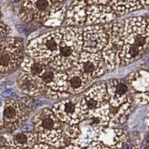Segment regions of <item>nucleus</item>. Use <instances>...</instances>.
<instances>
[{
  "label": "nucleus",
  "mask_w": 149,
  "mask_h": 149,
  "mask_svg": "<svg viewBox=\"0 0 149 149\" xmlns=\"http://www.w3.org/2000/svg\"><path fill=\"white\" fill-rule=\"evenodd\" d=\"M111 31L122 45L121 66L142 57L148 48V20L142 17L120 19L113 23Z\"/></svg>",
  "instance_id": "obj_1"
},
{
  "label": "nucleus",
  "mask_w": 149,
  "mask_h": 149,
  "mask_svg": "<svg viewBox=\"0 0 149 149\" xmlns=\"http://www.w3.org/2000/svg\"><path fill=\"white\" fill-rule=\"evenodd\" d=\"M62 32L58 54L49 66L56 71L65 72L72 68L82 52L83 31L80 28L66 26L62 28Z\"/></svg>",
  "instance_id": "obj_2"
},
{
  "label": "nucleus",
  "mask_w": 149,
  "mask_h": 149,
  "mask_svg": "<svg viewBox=\"0 0 149 149\" xmlns=\"http://www.w3.org/2000/svg\"><path fill=\"white\" fill-rule=\"evenodd\" d=\"M62 35L61 28L44 33L31 40L26 47V56L44 66L49 65L58 55Z\"/></svg>",
  "instance_id": "obj_3"
},
{
  "label": "nucleus",
  "mask_w": 149,
  "mask_h": 149,
  "mask_svg": "<svg viewBox=\"0 0 149 149\" xmlns=\"http://www.w3.org/2000/svg\"><path fill=\"white\" fill-rule=\"evenodd\" d=\"M24 58L23 45L17 38L0 42V74L8 72L20 65Z\"/></svg>",
  "instance_id": "obj_4"
},
{
  "label": "nucleus",
  "mask_w": 149,
  "mask_h": 149,
  "mask_svg": "<svg viewBox=\"0 0 149 149\" xmlns=\"http://www.w3.org/2000/svg\"><path fill=\"white\" fill-rule=\"evenodd\" d=\"M107 103L106 84L104 82L94 84L89 89L78 102L80 112L85 119Z\"/></svg>",
  "instance_id": "obj_5"
},
{
  "label": "nucleus",
  "mask_w": 149,
  "mask_h": 149,
  "mask_svg": "<svg viewBox=\"0 0 149 149\" xmlns=\"http://www.w3.org/2000/svg\"><path fill=\"white\" fill-rule=\"evenodd\" d=\"M25 105L15 99L5 101L2 112V126L9 132L17 130L24 122L27 121L29 116Z\"/></svg>",
  "instance_id": "obj_6"
},
{
  "label": "nucleus",
  "mask_w": 149,
  "mask_h": 149,
  "mask_svg": "<svg viewBox=\"0 0 149 149\" xmlns=\"http://www.w3.org/2000/svg\"><path fill=\"white\" fill-rule=\"evenodd\" d=\"M46 89V95L53 100H61L70 96L67 93V75L64 72L46 70L41 77Z\"/></svg>",
  "instance_id": "obj_7"
},
{
  "label": "nucleus",
  "mask_w": 149,
  "mask_h": 149,
  "mask_svg": "<svg viewBox=\"0 0 149 149\" xmlns=\"http://www.w3.org/2000/svg\"><path fill=\"white\" fill-rule=\"evenodd\" d=\"M86 76L96 80L104 73V62L100 52L89 53L82 52L72 66Z\"/></svg>",
  "instance_id": "obj_8"
},
{
  "label": "nucleus",
  "mask_w": 149,
  "mask_h": 149,
  "mask_svg": "<svg viewBox=\"0 0 149 149\" xmlns=\"http://www.w3.org/2000/svg\"><path fill=\"white\" fill-rule=\"evenodd\" d=\"M79 101L73 98H63L54 103L51 110L61 122L68 125H78L85 120L80 112Z\"/></svg>",
  "instance_id": "obj_9"
},
{
  "label": "nucleus",
  "mask_w": 149,
  "mask_h": 149,
  "mask_svg": "<svg viewBox=\"0 0 149 149\" xmlns=\"http://www.w3.org/2000/svg\"><path fill=\"white\" fill-rule=\"evenodd\" d=\"M86 25L96 26L110 23L117 17L108 1H87Z\"/></svg>",
  "instance_id": "obj_10"
},
{
  "label": "nucleus",
  "mask_w": 149,
  "mask_h": 149,
  "mask_svg": "<svg viewBox=\"0 0 149 149\" xmlns=\"http://www.w3.org/2000/svg\"><path fill=\"white\" fill-rule=\"evenodd\" d=\"M82 51L98 53L104 48L108 40V34L103 25L89 26L82 30Z\"/></svg>",
  "instance_id": "obj_11"
},
{
  "label": "nucleus",
  "mask_w": 149,
  "mask_h": 149,
  "mask_svg": "<svg viewBox=\"0 0 149 149\" xmlns=\"http://www.w3.org/2000/svg\"><path fill=\"white\" fill-rule=\"evenodd\" d=\"M112 25V22L103 25L108 34V40L107 44L101 51L100 54L104 62L106 70H115L121 66V52L122 47L116 36L111 31Z\"/></svg>",
  "instance_id": "obj_12"
},
{
  "label": "nucleus",
  "mask_w": 149,
  "mask_h": 149,
  "mask_svg": "<svg viewBox=\"0 0 149 149\" xmlns=\"http://www.w3.org/2000/svg\"><path fill=\"white\" fill-rule=\"evenodd\" d=\"M105 84L107 102L111 107H119L132 99L130 87L125 79H111Z\"/></svg>",
  "instance_id": "obj_13"
},
{
  "label": "nucleus",
  "mask_w": 149,
  "mask_h": 149,
  "mask_svg": "<svg viewBox=\"0 0 149 149\" xmlns=\"http://www.w3.org/2000/svg\"><path fill=\"white\" fill-rule=\"evenodd\" d=\"M128 139L126 131L118 125L109 124L97 134L95 141H98L112 149H119Z\"/></svg>",
  "instance_id": "obj_14"
},
{
  "label": "nucleus",
  "mask_w": 149,
  "mask_h": 149,
  "mask_svg": "<svg viewBox=\"0 0 149 149\" xmlns=\"http://www.w3.org/2000/svg\"><path fill=\"white\" fill-rule=\"evenodd\" d=\"M17 86L22 94L29 97L40 95L46 89L41 78L26 74L23 72L17 77Z\"/></svg>",
  "instance_id": "obj_15"
},
{
  "label": "nucleus",
  "mask_w": 149,
  "mask_h": 149,
  "mask_svg": "<svg viewBox=\"0 0 149 149\" xmlns=\"http://www.w3.org/2000/svg\"><path fill=\"white\" fill-rule=\"evenodd\" d=\"M67 75V93L69 95H78L88 90L94 85L96 80L86 76L74 68L66 72Z\"/></svg>",
  "instance_id": "obj_16"
},
{
  "label": "nucleus",
  "mask_w": 149,
  "mask_h": 149,
  "mask_svg": "<svg viewBox=\"0 0 149 149\" xmlns=\"http://www.w3.org/2000/svg\"><path fill=\"white\" fill-rule=\"evenodd\" d=\"M36 133L59 129L61 122L54 116L51 109L44 108L39 111L33 119Z\"/></svg>",
  "instance_id": "obj_17"
},
{
  "label": "nucleus",
  "mask_w": 149,
  "mask_h": 149,
  "mask_svg": "<svg viewBox=\"0 0 149 149\" xmlns=\"http://www.w3.org/2000/svg\"><path fill=\"white\" fill-rule=\"evenodd\" d=\"M86 2L74 1L70 2L66 9V22L70 27L79 28L86 23Z\"/></svg>",
  "instance_id": "obj_18"
},
{
  "label": "nucleus",
  "mask_w": 149,
  "mask_h": 149,
  "mask_svg": "<svg viewBox=\"0 0 149 149\" xmlns=\"http://www.w3.org/2000/svg\"><path fill=\"white\" fill-rule=\"evenodd\" d=\"M131 95L134 93H148L149 74L147 70H138L130 73L126 78Z\"/></svg>",
  "instance_id": "obj_19"
},
{
  "label": "nucleus",
  "mask_w": 149,
  "mask_h": 149,
  "mask_svg": "<svg viewBox=\"0 0 149 149\" xmlns=\"http://www.w3.org/2000/svg\"><path fill=\"white\" fill-rule=\"evenodd\" d=\"M37 134L38 136V142L55 148L66 147L68 142H70L64 134L63 130L61 128Z\"/></svg>",
  "instance_id": "obj_20"
},
{
  "label": "nucleus",
  "mask_w": 149,
  "mask_h": 149,
  "mask_svg": "<svg viewBox=\"0 0 149 149\" xmlns=\"http://www.w3.org/2000/svg\"><path fill=\"white\" fill-rule=\"evenodd\" d=\"M108 5L117 17L148 7L149 1H108Z\"/></svg>",
  "instance_id": "obj_21"
},
{
  "label": "nucleus",
  "mask_w": 149,
  "mask_h": 149,
  "mask_svg": "<svg viewBox=\"0 0 149 149\" xmlns=\"http://www.w3.org/2000/svg\"><path fill=\"white\" fill-rule=\"evenodd\" d=\"M66 4L62 1H53L50 11L43 25L50 28L60 26L64 20L66 13Z\"/></svg>",
  "instance_id": "obj_22"
},
{
  "label": "nucleus",
  "mask_w": 149,
  "mask_h": 149,
  "mask_svg": "<svg viewBox=\"0 0 149 149\" xmlns=\"http://www.w3.org/2000/svg\"><path fill=\"white\" fill-rule=\"evenodd\" d=\"M79 127L80 130H81L79 136L75 139L72 140L71 143L72 145L78 146L81 148H86L90 146L93 141H95L97 133L90 125V124L87 122L86 119L80 122Z\"/></svg>",
  "instance_id": "obj_23"
},
{
  "label": "nucleus",
  "mask_w": 149,
  "mask_h": 149,
  "mask_svg": "<svg viewBox=\"0 0 149 149\" xmlns=\"http://www.w3.org/2000/svg\"><path fill=\"white\" fill-rule=\"evenodd\" d=\"M24 3L32 10L34 19L43 24L49 15L53 4V1H49V0L24 1Z\"/></svg>",
  "instance_id": "obj_24"
},
{
  "label": "nucleus",
  "mask_w": 149,
  "mask_h": 149,
  "mask_svg": "<svg viewBox=\"0 0 149 149\" xmlns=\"http://www.w3.org/2000/svg\"><path fill=\"white\" fill-rule=\"evenodd\" d=\"M14 147L27 149L38 143V136L36 132H19L11 135Z\"/></svg>",
  "instance_id": "obj_25"
},
{
  "label": "nucleus",
  "mask_w": 149,
  "mask_h": 149,
  "mask_svg": "<svg viewBox=\"0 0 149 149\" xmlns=\"http://www.w3.org/2000/svg\"><path fill=\"white\" fill-rule=\"evenodd\" d=\"M19 66L23 72L39 78H41L46 71V66L26 55L24 56Z\"/></svg>",
  "instance_id": "obj_26"
},
{
  "label": "nucleus",
  "mask_w": 149,
  "mask_h": 149,
  "mask_svg": "<svg viewBox=\"0 0 149 149\" xmlns=\"http://www.w3.org/2000/svg\"><path fill=\"white\" fill-rule=\"evenodd\" d=\"M18 4L19 5V8L17 14L19 19L25 22H31L34 19L32 10L24 3V1L18 2Z\"/></svg>",
  "instance_id": "obj_27"
},
{
  "label": "nucleus",
  "mask_w": 149,
  "mask_h": 149,
  "mask_svg": "<svg viewBox=\"0 0 149 149\" xmlns=\"http://www.w3.org/2000/svg\"><path fill=\"white\" fill-rule=\"evenodd\" d=\"M63 133L66 135V137L70 139L71 142L73 139H75L78 136H79L80 132V127L79 124L78 125H68V124H65V125L63 126Z\"/></svg>",
  "instance_id": "obj_28"
},
{
  "label": "nucleus",
  "mask_w": 149,
  "mask_h": 149,
  "mask_svg": "<svg viewBox=\"0 0 149 149\" xmlns=\"http://www.w3.org/2000/svg\"><path fill=\"white\" fill-rule=\"evenodd\" d=\"M134 104L140 105H146L148 103V93H134L131 95Z\"/></svg>",
  "instance_id": "obj_29"
},
{
  "label": "nucleus",
  "mask_w": 149,
  "mask_h": 149,
  "mask_svg": "<svg viewBox=\"0 0 149 149\" xmlns=\"http://www.w3.org/2000/svg\"><path fill=\"white\" fill-rule=\"evenodd\" d=\"M27 149H53L52 147L48 146V145L43 144V143H37L34 145L33 147Z\"/></svg>",
  "instance_id": "obj_30"
},
{
  "label": "nucleus",
  "mask_w": 149,
  "mask_h": 149,
  "mask_svg": "<svg viewBox=\"0 0 149 149\" xmlns=\"http://www.w3.org/2000/svg\"><path fill=\"white\" fill-rule=\"evenodd\" d=\"M63 149H81V148L78 147V146H74V145H69V146H66Z\"/></svg>",
  "instance_id": "obj_31"
},
{
  "label": "nucleus",
  "mask_w": 149,
  "mask_h": 149,
  "mask_svg": "<svg viewBox=\"0 0 149 149\" xmlns=\"http://www.w3.org/2000/svg\"><path fill=\"white\" fill-rule=\"evenodd\" d=\"M5 149H21L19 148H16V147H10V146H9V147H7Z\"/></svg>",
  "instance_id": "obj_32"
},
{
  "label": "nucleus",
  "mask_w": 149,
  "mask_h": 149,
  "mask_svg": "<svg viewBox=\"0 0 149 149\" xmlns=\"http://www.w3.org/2000/svg\"><path fill=\"white\" fill-rule=\"evenodd\" d=\"M102 149H112V148H110L107 147V146H105L104 145V147H103V148H102Z\"/></svg>",
  "instance_id": "obj_33"
},
{
  "label": "nucleus",
  "mask_w": 149,
  "mask_h": 149,
  "mask_svg": "<svg viewBox=\"0 0 149 149\" xmlns=\"http://www.w3.org/2000/svg\"><path fill=\"white\" fill-rule=\"evenodd\" d=\"M0 18H1V10H0ZM1 22V21H0Z\"/></svg>",
  "instance_id": "obj_34"
},
{
  "label": "nucleus",
  "mask_w": 149,
  "mask_h": 149,
  "mask_svg": "<svg viewBox=\"0 0 149 149\" xmlns=\"http://www.w3.org/2000/svg\"><path fill=\"white\" fill-rule=\"evenodd\" d=\"M58 149H63V148H58Z\"/></svg>",
  "instance_id": "obj_35"
}]
</instances>
